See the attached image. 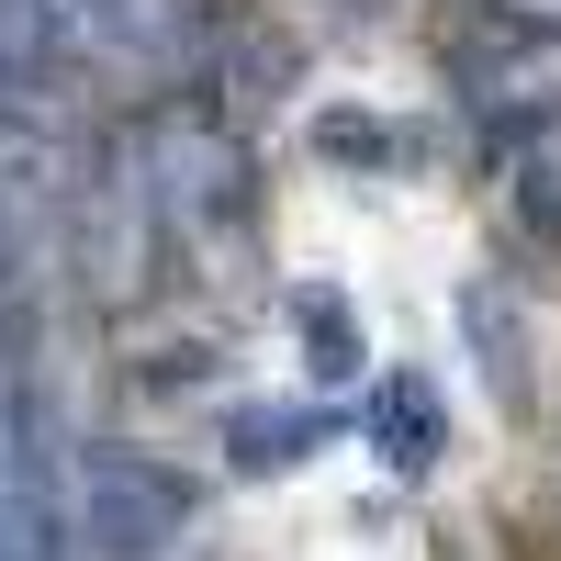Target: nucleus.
<instances>
[{"label":"nucleus","instance_id":"nucleus-1","mask_svg":"<svg viewBox=\"0 0 561 561\" xmlns=\"http://www.w3.org/2000/svg\"><path fill=\"white\" fill-rule=\"evenodd\" d=\"M68 494H79V539L102 561H169L180 539H192V483H180L158 449L90 438L68 460Z\"/></svg>","mask_w":561,"mask_h":561},{"label":"nucleus","instance_id":"nucleus-2","mask_svg":"<svg viewBox=\"0 0 561 561\" xmlns=\"http://www.w3.org/2000/svg\"><path fill=\"white\" fill-rule=\"evenodd\" d=\"M135 169H147L158 225L180 248L214 237V225H248V158H237V135H225L203 102H158L135 124Z\"/></svg>","mask_w":561,"mask_h":561},{"label":"nucleus","instance_id":"nucleus-3","mask_svg":"<svg viewBox=\"0 0 561 561\" xmlns=\"http://www.w3.org/2000/svg\"><path fill=\"white\" fill-rule=\"evenodd\" d=\"M449 79H460V102L472 113H494V124H561V23H539V12H483L472 34H460V57H449Z\"/></svg>","mask_w":561,"mask_h":561},{"label":"nucleus","instance_id":"nucleus-4","mask_svg":"<svg viewBox=\"0 0 561 561\" xmlns=\"http://www.w3.org/2000/svg\"><path fill=\"white\" fill-rule=\"evenodd\" d=\"M68 45L90 57H124V68H180L203 45V0H57Z\"/></svg>","mask_w":561,"mask_h":561},{"label":"nucleus","instance_id":"nucleus-5","mask_svg":"<svg viewBox=\"0 0 561 561\" xmlns=\"http://www.w3.org/2000/svg\"><path fill=\"white\" fill-rule=\"evenodd\" d=\"M460 337H472V359H483V382H494L505 415H528V404H539V382H528V314H517V293H505L494 270L460 280Z\"/></svg>","mask_w":561,"mask_h":561},{"label":"nucleus","instance_id":"nucleus-6","mask_svg":"<svg viewBox=\"0 0 561 561\" xmlns=\"http://www.w3.org/2000/svg\"><path fill=\"white\" fill-rule=\"evenodd\" d=\"M370 449L393 460V472H438L449 449V404L427 370H382V393H370Z\"/></svg>","mask_w":561,"mask_h":561},{"label":"nucleus","instance_id":"nucleus-7","mask_svg":"<svg viewBox=\"0 0 561 561\" xmlns=\"http://www.w3.org/2000/svg\"><path fill=\"white\" fill-rule=\"evenodd\" d=\"M325 427H337V415H314V404H248L237 427H225V449H237V472H293V460L325 449Z\"/></svg>","mask_w":561,"mask_h":561},{"label":"nucleus","instance_id":"nucleus-8","mask_svg":"<svg viewBox=\"0 0 561 561\" xmlns=\"http://www.w3.org/2000/svg\"><path fill=\"white\" fill-rule=\"evenodd\" d=\"M314 158H337V169H393L404 135L370 124V113H314Z\"/></svg>","mask_w":561,"mask_h":561},{"label":"nucleus","instance_id":"nucleus-9","mask_svg":"<svg viewBox=\"0 0 561 561\" xmlns=\"http://www.w3.org/2000/svg\"><path fill=\"white\" fill-rule=\"evenodd\" d=\"M293 314H304V337H314V382H348V370H359L348 304H337V293H293Z\"/></svg>","mask_w":561,"mask_h":561}]
</instances>
